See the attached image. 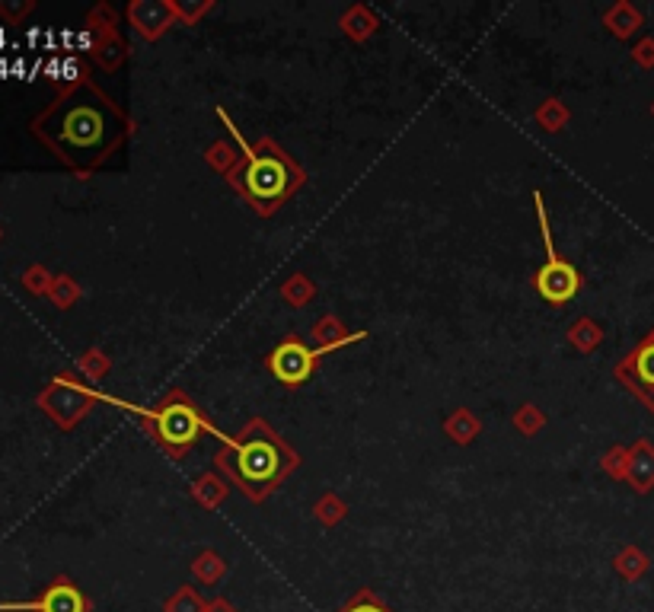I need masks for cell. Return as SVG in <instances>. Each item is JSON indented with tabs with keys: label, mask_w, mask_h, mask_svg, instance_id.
Returning a JSON list of instances; mask_svg holds the SVG:
<instances>
[{
	"label": "cell",
	"mask_w": 654,
	"mask_h": 612,
	"mask_svg": "<svg viewBox=\"0 0 654 612\" xmlns=\"http://www.w3.org/2000/svg\"><path fill=\"white\" fill-rule=\"evenodd\" d=\"M626 479L632 482L635 491H651L654 488V447L648 440H639L629 453H626Z\"/></svg>",
	"instance_id": "obj_10"
},
{
	"label": "cell",
	"mask_w": 654,
	"mask_h": 612,
	"mask_svg": "<svg viewBox=\"0 0 654 612\" xmlns=\"http://www.w3.org/2000/svg\"><path fill=\"white\" fill-rule=\"evenodd\" d=\"M39 405L45 408V415H52L61 424V428H74V424L90 412L93 393L80 389L71 373H61V377H55V383L39 396Z\"/></svg>",
	"instance_id": "obj_8"
},
{
	"label": "cell",
	"mask_w": 654,
	"mask_h": 612,
	"mask_svg": "<svg viewBox=\"0 0 654 612\" xmlns=\"http://www.w3.org/2000/svg\"><path fill=\"white\" fill-rule=\"evenodd\" d=\"M536 201V217H540V230H543V246H546V262L540 265L533 278V287L536 294H540L546 303L552 306H562L568 300H575L578 291H581V275L572 262H565L559 249H556V240H552V230H549V217H546V204H543V195L536 192L533 195Z\"/></svg>",
	"instance_id": "obj_5"
},
{
	"label": "cell",
	"mask_w": 654,
	"mask_h": 612,
	"mask_svg": "<svg viewBox=\"0 0 654 612\" xmlns=\"http://www.w3.org/2000/svg\"><path fill=\"white\" fill-rule=\"evenodd\" d=\"M607 26L616 32V36H632V32L642 26V13L629 4H619L607 13Z\"/></svg>",
	"instance_id": "obj_11"
},
{
	"label": "cell",
	"mask_w": 654,
	"mask_h": 612,
	"mask_svg": "<svg viewBox=\"0 0 654 612\" xmlns=\"http://www.w3.org/2000/svg\"><path fill=\"white\" fill-rule=\"evenodd\" d=\"M0 612H90V600L71 577L58 574L36 600H4Z\"/></svg>",
	"instance_id": "obj_9"
},
{
	"label": "cell",
	"mask_w": 654,
	"mask_h": 612,
	"mask_svg": "<svg viewBox=\"0 0 654 612\" xmlns=\"http://www.w3.org/2000/svg\"><path fill=\"white\" fill-rule=\"evenodd\" d=\"M651 112H654V106H651Z\"/></svg>",
	"instance_id": "obj_18"
},
{
	"label": "cell",
	"mask_w": 654,
	"mask_h": 612,
	"mask_svg": "<svg viewBox=\"0 0 654 612\" xmlns=\"http://www.w3.org/2000/svg\"><path fill=\"white\" fill-rule=\"evenodd\" d=\"M214 437L221 440L214 466L256 504L272 495L300 463L288 440L275 434L262 418L249 421L237 437H227L221 431Z\"/></svg>",
	"instance_id": "obj_2"
},
{
	"label": "cell",
	"mask_w": 654,
	"mask_h": 612,
	"mask_svg": "<svg viewBox=\"0 0 654 612\" xmlns=\"http://www.w3.org/2000/svg\"><path fill=\"white\" fill-rule=\"evenodd\" d=\"M23 281H26L29 291H36V294H48V291H52V281H55V278H48L42 268H29Z\"/></svg>",
	"instance_id": "obj_15"
},
{
	"label": "cell",
	"mask_w": 654,
	"mask_h": 612,
	"mask_svg": "<svg viewBox=\"0 0 654 612\" xmlns=\"http://www.w3.org/2000/svg\"><path fill=\"white\" fill-rule=\"evenodd\" d=\"M52 300L58 303V306H67V303H74L77 300V287L71 284V278H55L52 281Z\"/></svg>",
	"instance_id": "obj_14"
},
{
	"label": "cell",
	"mask_w": 654,
	"mask_h": 612,
	"mask_svg": "<svg viewBox=\"0 0 654 612\" xmlns=\"http://www.w3.org/2000/svg\"><path fill=\"white\" fill-rule=\"evenodd\" d=\"M32 134L77 173L103 166L131 134V118L93 80L71 83L32 118Z\"/></svg>",
	"instance_id": "obj_1"
},
{
	"label": "cell",
	"mask_w": 654,
	"mask_h": 612,
	"mask_svg": "<svg viewBox=\"0 0 654 612\" xmlns=\"http://www.w3.org/2000/svg\"><path fill=\"white\" fill-rule=\"evenodd\" d=\"M29 10H32V4H4V0H0V13H4L10 23H16V20H20V16H26Z\"/></svg>",
	"instance_id": "obj_16"
},
{
	"label": "cell",
	"mask_w": 654,
	"mask_h": 612,
	"mask_svg": "<svg viewBox=\"0 0 654 612\" xmlns=\"http://www.w3.org/2000/svg\"><path fill=\"white\" fill-rule=\"evenodd\" d=\"M355 338H361V335H345V338H339V342H329V345H320V348H310V345L300 342V338H284V342L272 354H268V370L275 373V380L281 386L294 389V386L310 380V373L316 370V364H320L329 351L355 342Z\"/></svg>",
	"instance_id": "obj_6"
},
{
	"label": "cell",
	"mask_w": 654,
	"mask_h": 612,
	"mask_svg": "<svg viewBox=\"0 0 654 612\" xmlns=\"http://www.w3.org/2000/svg\"><path fill=\"white\" fill-rule=\"evenodd\" d=\"M217 115H221V122L227 125V131L233 134V141H237L243 153L240 163L227 169V182L246 198V204L256 214L262 217L275 214L281 204L307 182V173L291 160V153L281 144H275L272 138L249 144L224 109H217Z\"/></svg>",
	"instance_id": "obj_3"
},
{
	"label": "cell",
	"mask_w": 654,
	"mask_h": 612,
	"mask_svg": "<svg viewBox=\"0 0 654 612\" xmlns=\"http://www.w3.org/2000/svg\"><path fill=\"white\" fill-rule=\"evenodd\" d=\"M635 58H639L645 67H654V39H645L639 48H635Z\"/></svg>",
	"instance_id": "obj_17"
},
{
	"label": "cell",
	"mask_w": 654,
	"mask_h": 612,
	"mask_svg": "<svg viewBox=\"0 0 654 612\" xmlns=\"http://www.w3.org/2000/svg\"><path fill=\"white\" fill-rule=\"evenodd\" d=\"M134 412L144 415L147 431L154 434L157 444L176 459L195 444L201 431L217 434L214 424L198 412V405L182 393V389L166 393L154 408H134Z\"/></svg>",
	"instance_id": "obj_4"
},
{
	"label": "cell",
	"mask_w": 654,
	"mask_h": 612,
	"mask_svg": "<svg viewBox=\"0 0 654 612\" xmlns=\"http://www.w3.org/2000/svg\"><path fill=\"white\" fill-rule=\"evenodd\" d=\"M645 568H648V558L639 549H626L623 555H619V571H623L626 577H639Z\"/></svg>",
	"instance_id": "obj_13"
},
{
	"label": "cell",
	"mask_w": 654,
	"mask_h": 612,
	"mask_svg": "<svg viewBox=\"0 0 654 612\" xmlns=\"http://www.w3.org/2000/svg\"><path fill=\"white\" fill-rule=\"evenodd\" d=\"M613 377L654 415V329L616 364Z\"/></svg>",
	"instance_id": "obj_7"
},
{
	"label": "cell",
	"mask_w": 654,
	"mask_h": 612,
	"mask_svg": "<svg viewBox=\"0 0 654 612\" xmlns=\"http://www.w3.org/2000/svg\"><path fill=\"white\" fill-rule=\"evenodd\" d=\"M339 612H390V606H383L371 590H361L355 600L345 603Z\"/></svg>",
	"instance_id": "obj_12"
}]
</instances>
